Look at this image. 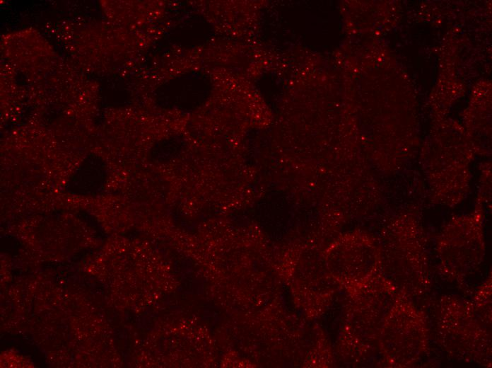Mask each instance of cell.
<instances>
[{"label":"cell","instance_id":"cell-2","mask_svg":"<svg viewBox=\"0 0 492 368\" xmlns=\"http://www.w3.org/2000/svg\"><path fill=\"white\" fill-rule=\"evenodd\" d=\"M378 345L386 363L396 368L414 365L428 350L426 314L402 292H397L385 316Z\"/></svg>","mask_w":492,"mask_h":368},{"label":"cell","instance_id":"cell-4","mask_svg":"<svg viewBox=\"0 0 492 368\" xmlns=\"http://www.w3.org/2000/svg\"><path fill=\"white\" fill-rule=\"evenodd\" d=\"M474 309L484 323L488 327L491 323V275L477 288L472 301Z\"/></svg>","mask_w":492,"mask_h":368},{"label":"cell","instance_id":"cell-3","mask_svg":"<svg viewBox=\"0 0 492 368\" xmlns=\"http://www.w3.org/2000/svg\"><path fill=\"white\" fill-rule=\"evenodd\" d=\"M448 229L440 250V275L462 285L481 260V230L478 221L463 219Z\"/></svg>","mask_w":492,"mask_h":368},{"label":"cell","instance_id":"cell-1","mask_svg":"<svg viewBox=\"0 0 492 368\" xmlns=\"http://www.w3.org/2000/svg\"><path fill=\"white\" fill-rule=\"evenodd\" d=\"M472 301L443 295L436 313V338L452 359L491 366V336Z\"/></svg>","mask_w":492,"mask_h":368}]
</instances>
